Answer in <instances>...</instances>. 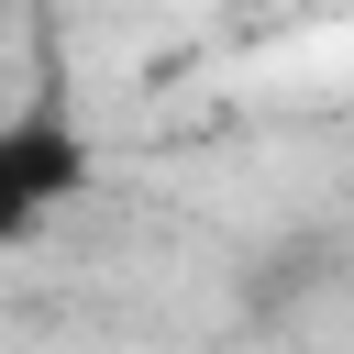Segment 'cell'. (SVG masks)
<instances>
[{
	"label": "cell",
	"mask_w": 354,
	"mask_h": 354,
	"mask_svg": "<svg viewBox=\"0 0 354 354\" xmlns=\"http://www.w3.org/2000/svg\"><path fill=\"white\" fill-rule=\"evenodd\" d=\"M88 188V133L55 111V100H22L0 122V232H33L55 199Z\"/></svg>",
	"instance_id": "6da1fadb"
}]
</instances>
